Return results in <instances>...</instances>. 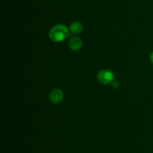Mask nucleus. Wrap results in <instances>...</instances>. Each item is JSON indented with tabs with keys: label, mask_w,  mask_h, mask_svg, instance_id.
<instances>
[{
	"label": "nucleus",
	"mask_w": 153,
	"mask_h": 153,
	"mask_svg": "<svg viewBox=\"0 0 153 153\" xmlns=\"http://www.w3.org/2000/svg\"><path fill=\"white\" fill-rule=\"evenodd\" d=\"M70 34V30L64 24H58L52 27L49 33V38L54 42H61L65 40Z\"/></svg>",
	"instance_id": "obj_1"
},
{
	"label": "nucleus",
	"mask_w": 153,
	"mask_h": 153,
	"mask_svg": "<svg viewBox=\"0 0 153 153\" xmlns=\"http://www.w3.org/2000/svg\"><path fill=\"white\" fill-rule=\"evenodd\" d=\"M98 80L103 84H109L114 82V74L109 70H102L98 74Z\"/></svg>",
	"instance_id": "obj_2"
},
{
	"label": "nucleus",
	"mask_w": 153,
	"mask_h": 153,
	"mask_svg": "<svg viewBox=\"0 0 153 153\" xmlns=\"http://www.w3.org/2000/svg\"><path fill=\"white\" fill-rule=\"evenodd\" d=\"M69 46H70V49L73 51L79 50L82 46V41L80 38L77 36L71 38L69 41Z\"/></svg>",
	"instance_id": "obj_4"
},
{
	"label": "nucleus",
	"mask_w": 153,
	"mask_h": 153,
	"mask_svg": "<svg viewBox=\"0 0 153 153\" xmlns=\"http://www.w3.org/2000/svg\"><path fill=\"white\" fill-rule=\"evenodd\" d=\"M149 59H150L151 62H152L153 64V52H151L150 56H149Z\"/></svg>",
	"instance_id": "obj_6"
},
{
	"label": "nucleus",
	"mask_w": 153,
	"mask_h": 153,
	"mask_svg": "<svg viewBox=\"0 0 153 153\" xmlns=\"http://www.w3.org/2000/svg\"><path fill=\"white\" fill-rule=\"evenodd\" d=\"M64 98V93L62 90L59 88H55L52 90L51 93L49 94V100L53 104H58L62 101Z\"/></svg>",
	"instance_id": "obj_3"
},
{
	"label": "nucleus",
	"mask_w": 153,
	"mask_h": 153,
	"mask_svg": "<svg viewBox=\"0 0 153 153\" xmlns=\"http://www.w3.org/2000/svg\"><path fill=\"white\" fill-rule=\"evenodd\" d=\"M69 30H70V32L74 34H79L83 30V26L80 22H76H76H73L70 25Z\"/></svg>",
	"instance_id": "obj_5"
}]
</instances>
